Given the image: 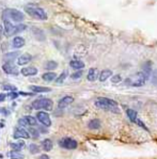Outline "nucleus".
Here are the masks:
<instances>
[{"mask_svg":"<svg viewBox=\"0 0 157 159\" xmlns=\"http://www.w3.org/2000/svg\"><path fill=\"white\" fill-rule=\"evenodd\" d=\"M101 121L98 118H93L88 123V127L90 129H98L101 127Z\"/></svg>","mask_w":157,"mask_h":159,"instance_id":"6ab92c4d","label":"nucleus"},{"mask_svg":"<svg viewBox=\"0 0 157 159\" xmlns=\"http://www.w3.org/2000/svg\"><path fill=\"white\" fill-rule=\"evenodd\" d=\"M142 72L148 76V78H149L151 73H152V62L151 61L145 62L144 64H143V66H142Z\"/></svg>","mask_w":157,"mask_h":159,"instance_id":"aec40b11","label":"nucleus"},{"mask_svg":"<svg viewBox=\"0 0 157 159\" xmlns=\"http://www.w3.org/2000/svg\"><path fill=\"white\" fill-rule=\"evenodd\" d=\"M26 123L28 124V126H35L36 125V120L35 118H33L31 115H27V116H24Z\"/></svg>","mask_w":157,"mask_h":159,"instance_id":"393cba45","label":"nucleus"},{"mask_svg":"<svg viewBox=\"0 0 157 159\" xmlns=\"http://www.w3.org/2000/svg\"><path fill=\"white\" fill-rule=\"evenodd\" d=\"M149 78L145 75L143 72H139V73L135 74V76L133 78H128L126 82L133 86H142L145 84V82Z\"/></svg>","mask_w":157,"mask_h":159,"instance_id":"423d86ee","label":"nucleus"},{"mask_svg":"<svg viewBox=\"0 0 157 159\" xmlns=\"http://www.w3.org/2000/svg\"><path fill=\"white\" fill-rule=\"evenodd\" d=\"M136 123H137V124H138V125H139V126H140V127H142V128H143L144 130H148V131H149V128H148V127L145 126V125H144V123L142 122L141 120H139V118H138L137 121H136Z\"/></svg>","mask_w":157,"mask_h":159,"instance_id":"473e14b6","label":"nucleus"},{"mask_svg":"<svg viewBox=\"0 0 157 159\" xmlns=\"http://www.w3.org/2000/svg\"><path fill=\"white\" fill-rule=\"evenodd\" d=\"M2 90L8 91V92H15L17 90L15 86H10V84H3L2 86Z\"/></svg>","mask_w":157,"mask_h":159,"instance_id":"c85d7f7f","label":"nucleus"},{"mask_svg":"<svg viewBox=\"0 0 157 159\" xmlns=\"http://www.w3.org/2000/svg\"><path fill=\"white\" fill-rule=\"evenodd\" d=\"M57 66H58V63L55 61H48L46 64H45V69H49V71H52V69H57Z\"/></svg>","mask_w":157,"mask_h":159,"instance_id":"cd10ccee","label":"nucleus"},{"mask_svg":"<svg viewBox=\"0 0 157 159\" xmlns=\"http://www.w3.org/2000/svg\"><path fill=\"white\" fill-rule=\"evenodd\" d=\"M12 44L14 48H21L25 45V40L20 37H15L13 39Z\"/></svg>","mask_w":157,"mask_h":159,"instance_id":"f3484780","label":"nucleus"},{"mask_svg":"<svg viewBox=\"0 0 157 159\" xmlns=\"http://www.w3.org/2000/svg\"><path fill=\"white\" fill-rule=\"evenodd\" d=\"M5 97H7V95H5L4 93L0 94V102H3L4 99H5Z\"/></svg>","mask_w":157,"mask_h":159,"instance_id":"4c0bfd02","label":"nucleus"},{"mask_svg":"<svg viewBox=\"0 0 157 159\" xmlns=\"http://www.w3.org/2000/svg\"><path fill=\"white\" fill-rule=\"evenodd\" d=\"M26 29L25 25H18V26H13L10 21H4V34L7 37H12L16 33H19Z\"/></svg>","mask_w":157,"mask_h":159,"instance_id":"39448f33","label":"nucleus"},{"mask_svg":"<svg viewBox=\"0 0 157 159\" xmlns=\"http://www.w3.org/2000/svg\"><path fill=\"white\" fill-rule=\"evenodd\" d=\"M25 10L30 16L37 19V21H46L47 19L46 12L43 9H41L40 7L35 5V4H28V5H26Z\"/></svg>","mask_w":157,"mask_h":159,"instance_id":"f257e3e1","label":"nucleus"},{"mask_svg":"<svg viewBox=\"0 0 157 159\" xmlns=\"http://www.w3.org/2000/svg\"><path fill=\"white\" fill-rule=\"evenodd\" d=\"M122 81V76L121 75H119V74H117V75H113L112 77H111V82L112 83H119V82Z\"/></svg>","mask_w":157,"mask_h":159,"instance_id":"c756f323","label":"nucleus"},{"mask_svg":"<svg viewBox=\"0 0 157 159\" xmlns=\"http://www.w3.org/2000/svg\"><path fill=\"white\" fill-rule=\"evenodd\" d=\"M67 71H63L62 73H61V75L59 76V77L56 79V83H58V84H61L62 82L64 81L65 79H66V77H67Z\"/></svg>","mask_w":157,"mask_h":159,"instance_id":"a878e982","label":"nucleus"},{"mask_svg":"<svg viewBox=\"0 0 157 159\" xmlns=\"http://www.w3.org/2000/svg\"><path fill=\"white\" fill-rule=\"evenodd\" d=\"M10 146L13 148V151H16V152H19L21 151L23 148L25 147V143L24 142H15V143H11L10 144Z\"/></svg>","mask_w":157,"mask_h":159,"instance_id":"5701e85b","label":"nucleus"},{"mask_svg":"<svg viewBox=\"0 0 157 159\" xmlns=\"http://www.w3.org/2000/svg\"><path fill=\"white\" fill-rule=\"evenodd\" d=\"M29 131H30L31 134H33V135H34V137H37V132H36V131L34 130L33 128H29Z\"/></svg>","mask_w":157,"mask_h":159,"instance_id":"58836bf2","label":"nucleus"},{"mask_svg":"<svg viewBox=\"0 0 157 159\" xmlns=\"http://www.w3.org/2000/svg\"><path fill=\"white\" fill-rule=\"evenodd\" d=\"M39 159H50V158H49L48 155H46V154H43V155L40 156V158H39Z\"/></svg>","mask_w":157,"mask_h":159,"instance_id":"ea45409f","label":"nucleus"},{"mask_svg":"<svg viewBox=\"0 0 157 159\" xmlns=\"http://www.w3.org/2000/svg\"><path fill=\"white\" fill-rule=\"evenodd\" d=\"M10 158L11 159H24V155L20 154L19 152L12 151L10 153Z\"/></svg>","mask_w":157,"mask_h":159,"instance_id":"bb28decb","label":"nucleus"},{"mask_svg":"<svg viewBox=\"0 0 157 159\" xmlns=\"http://www.w3.org/2000/svg\"><path fill=\"white\" fill-rule=\"evenodd\" d=\"M29 148H30L31 154H36V153H39V152H40V147L37 146L36 144H31V145L29 146Z\"/></svg>","mask_w":157,"mask_h":159,"instance_id":"7c9ffc66","label":"nucleus"},{"mask_svg":"<svg viewBox=\"0 0 157 159\" xmlns=\"http://www.w3.org/2000/svg\"><path fill=\"white\" fill-rule=\"evenodd\" d=\"M29 89L35 93H46V92H50L51 89L47 88V86H30Z\"/></svg>","mask_w":157,"mask_h":159,"instance_id":"2eb2a0df","label":"nucleus"},{"mask_svg":"<svg viewBox=\"0 0 157 159\" xmlns=\"http://www.w3.org/2000/svg\"><path fill=\"white\" fill-rule=\"evenodd\" d=\"M2 18L3 21H24L25 19V15L24 13H21L18 10H15V9H7L3 11V14H2Z\"/></svg>","mask_w":157,"mask_h":159,"instance_id":"7ed1b4c3","label":"nucleus"},{"mask_svg":"<svg viewBox=\"0 0 157 159\" xmlns=\"http://www.w3.org/2000/svg\"><path fill=\"white\" fill-rule=\"evenodd\" d=\"M21 75H24L26 77H29V76H34L37 74V69L34 67V66H27V67H24L20 71Z\"/></svg>","mask_w":157,"mask_h":159,"instance_id":"9b49d317","label":"nucleus"},{"mask_svg":"<svg viewBox=\"0 0 157 159\" xmlns=\"http://www.w3.org/2000/svg\"><path fill=\"white\" fill-rule=\"evenodd\" d=\"M36 118H37V120H39L44 126L49 127L51 125V120H50V116H49V114L47 113V112L39 111V112L36 113Z\"/></svg>","mask_w":157,"mask_h":159,"instance_id":"6e6552de","label":"nucleus"},{"mask_svg":"<svg viewBox=\"0 0 157 159\" xmlns=\"http://www.w3.org/2000/svg\"><path fill=\"white\" fill-rule=\"evenodd\" d=\"M59 144H60V146H62L63 148H66V150H75L78 146L77 141H75L74 139H71V138L61 139Z\"/></svg>","mask_w":157,"mask_h":159,"instance_id":"0eeeda50","label":"nucleus"},{"mask_svg":"<svg viewBox=\"0 0 157 159\" xmlns=\"http://www.w3.org/2000/svg\"><path fill=\"white\" fill-rule=\"evenodd\" d=\"M56 74L52 73V72H48V73H45L43 76H42V78H43V80H45V81H52L53 79H56Z\"/></svg>","mask_w":157,"mask_h":159,"instance_id":"b1692460","label":"nucleus"},{"mask_svg":"<svg viewBox=\"0 0 157 159\" xmlns=\"http://www.w3.org/2000/svg\"><path fill=\"white\" fill-rule=\"evenodd\" d=\"M111 76H112V72L110 69H104L100 74V81L105 82L109 77H111Z\"/></svg>","mask_w":157,"mask_h":159,"instance_id":"a211bd4d","label":"nucleus"},{"mask_svg":"<svg viewBox=\"0 0 157 159\" xmlns=\"http://www.w3.org/2000/svg\"><path fill=\"white\" fill-rule=\"evenodd\" d=\"M95 106H96L97 108H100V109H103V110L118 111V109H119L118 102L107 97L97 98L96 100H95Z\"/></svg>","mask_w":157,"mask_h":159,"instance_id":"f03ea898","label":"nucleus"},{"mask_svg":"<svg viewBox=\"0 0 157 159\" xmlns=\"http://www.w3.org/2000/svg\"><path fill=\"white\" fill-rule=\"evenodd\" d=\"M31 59H32L31 55L24 53V55H21V56L18 57V59H17V64L18 65H26V64H28L29 62L31 61Z\"/></svg>","mask_w":157,"mask_h":159,"instance_id":"ddd939ff","label":"nucleus"},{"mask_svg":"<svg viewBox=\"0 0 157 159\" xmlns=\"http://www.w3.org/2000/svg\"><path fill=\"white\" fill-rule=\"evenodd\" d=\"M4 33V28L2 25H0V41H1V39H2V35H3Z\"/></svg>","mask_w":157,"mask_h":159,"instance_id":"e433bc0d","label":"nucleus"},{"mask_svg":"<svg viewBox=\"0 0 157 159\" xmlns=\"http://www.w3.org/2000/svg\"><path fill=\"white\" fill-rule=\"evenodd\" d=\"M18 95H19V93H15V92H10L8 96L10 98H16Z\"/></svg>","mask_w":157,"mask_h":159,"instance_id":"c9c22d12","label":"nucleus"},{"mask_svg":"<svg viewBox=\"0 0 157 159\" xmlns=\"http://www.w3.org/2000/svg\"><path fill=\"white\" fill-rule=\"evenodd\" d=\"M2 69H3V72L5 74H9V75H18V69L17 67L13 63L11 62H7V63H4L3 65H2Z\"/></svg>","mask_w":157,"mask_h":159,"instance_id":"1a4fd4ad","label":"nucleus"},{"mask_svg":"<svg viewBox=\"0 0 157 159\" xmlns=\"http://www.w3.org/2000/svg\"><path fill=\"white\" fill-rule=\"evenodd\" d=\"M69 66L74 69H78V71H81V69L85 67V63L80 60H72L69 62Z\"/></svg>","mask_w":157,"mask_h":159,"instance_id":"dca6fc26","label":"nucleus"},{"mask_svg":"<svg viewBox=\"0 0 157 159\" xmlns=\"http://www.w3.org/2000/svg\"><path fill=\"white\" fill-rule=\"evenodd\" d=\"M82 74H84L82 71H77V72H75L74 74L71 75V77H72L73 79H78V78H80L81 76H82Z\"/></svg>","mask_w":157,"mask_h":159,"instance_id":"2f4dec72","label":"nucleus"},{"mask_svg":"<svg viewBox=\"0 0 157 159\" xmlns=\"http://www.w3.org/2000/svg\"><path fill=\"white\" fill-rule=\"evenodd\" d=\"M18 124H19V126H28V124L26 123V121H25L24 118L18 120Z\"/></svg>","mask_w":157,"mask_h":159,"instance_id":"f704fd0d","label":"nucleus"},{"mask_svg":"<svg viewBox=\"0 0 157 159\" xmlns=\"http://www.w3.org/2000/svg\"><path fill=\"white\" fill-rule=\"evenodd\" d=\"M13 137L15 139H29L30 135L26 129H24L23 127H17L16 129L14 130V135Z\"/></svg>","mask_w":157,"mask_h":159,"instance_id":"9d476101","label":"nucleus"},{"mask_svg":"<svg viewBox=\"0 0 157 159\" xmlns=\"http://www.w3.org/2000/svg\"><path fill=\"white\" fill-rule=\"evenodd\" d=\"M126 113H127V116H128V118L132 122L136 123V121L138 120L137 111L133 110V109H127V110H126Z\"/></svg>","mask_w":157,"mask_h":159,"instance_id":"412c9836","label":"nucleus"},{"mask_svg":"<svg viewBox=\"0 0 157 159\" xmlns=\"http://www.w3.org/2000/svg\"><path fill=\"white\" fill-rule=\"evenodd\" d=\"M42 147L45 152H49L52 148V142L50 139H45L42 141Z\"/></svg>","mask_w":157,"mask_h":159,"instance_id":"4be33fe9","label":"nucleus"},{"mask_svg":"<svg viewBox=\"0 0 157 159\" xmlns=\"http://www.w3.org/2000/svg\"><path fill=\"white\" fill-rule=\"evenodd\" d=\"M73 102H74V98H73L72 96H64V97H62L60 100H59L58 107H59L60 109H63V108H66L69 105H71Z\"/></svg>","mask_w":157,"mask_h":159,"instance_id":"f8f14e48","label":"nucleus"},{"mask_svg":"<svg viewBox=\"0 0 157 159\" xmlns=\"http://www.w3.org/2000/svg\"><path fill=\"white\" fill-rule=\"evenodd\" d=\"M32 108L33 109H44L46 111H51L53 108V102L51 99L49 98H40V99H36L32 102Z\"/></svg>","mask_w":157,"mask_h":159,"instance_id":"20e7f679","label":"nucleus"},{"mask_svg":"<svg viewBox=\"0 0 157 159\" xmlns=\"http://www.w3.org/2000/svg\"><path fill=\"white\" fill-rule=\"evenodd\" d=\"M97 78H100V74H98V71L95 67H92V69H89L88 75H87V79L89 81H95Z\"/></svg>","mask_w":157,"mask_h":159,"instance_id":"4468645a","label":"nucleus"},{"mask_svg":"<svg viewBox=\"0 0 157 159\" xmlns=\"http://www.w3.org/2000/svg\"><path fill=\"white\" fill-rule=\"evenodd\" d=\"M152 82L154 84H157V71H154L152 75Z\"/></svg>","mask_w":157,"mask_h":159,"instance_id":"72a5a7b5","label":"nucleus"}]
</instances>
